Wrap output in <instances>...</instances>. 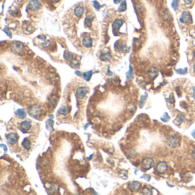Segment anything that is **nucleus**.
Wrapping results in <instances>:
<instances>
[{
    "label": "nucleus",
    "mask_w": 195,
    "mask_h": 195,
    "mask_svg": "<svg viewBox=\"0 0 195 195\" xmlns=\"http://www.w3.org/2000/svg\"><path fill=\"white\" fill-rule=\"evenodd\" d=\"M179 139L175 135H172L168 137L167 140V145L170 148H176L179 144Z\"/></svg>",
    "instance_id": "obj_1"
},
{
    "label": "nucleus",
    "mask_w": 195,
    "mask_h": 195,
    "mask_svg": "<svg viewBox=\"0 0 195 195\" xmlns=\"http://www.w3.org/2000/svg\"><path fill=\"white\" fill-rule=\"evenodd\" d=\"M142 167L146 170H149L154 165V161L153 159L151 157H147L143 159L142 161Z\"/></svg>",
    "instance_id": "obj_2"
},
{
    "label": "nucleus",
    "mask_w": 195,
    "mask_h": 195,
    "mask_svg": "<svg viewBox=\"0 0 195 195\" xmlns=\"http://www.w3.org/2000/svg\"><path fill=\"white\" fill-rule=\"evenodd\" d=\"M28 8L30 10H33V11H36V10H39L41 8V4L37 0H32V1L29 2Z\"/></svg>",
    "instance_id": "obj_3"
},
{
    "label": "nucleus",
    "mask_w": 195,
    "mask_h": 195,
    "mask_svg": "<svg viewBox=\"0 0 195 195\" xmlns=\"http://www.w3.org/2000/svg\"><path fill=\"white\" fill-rule=\"evenodd\" d=\"M167 169H168V166H167V163L164 161L158 163L156 166L157 172L160 174L164 173L167 171Z\"/></svg>",
    "instance_id": "obj_4"
},
{
    "label": "nucleus",
    "mask_w": 195,
    "mask_h": 195,
    "mask_svg": "<svg viewBox=\"0 0 195 195\" xmlns=\"http://www.w3.org/2000/svg\"><path fill=\"white\" fill-rule=\"evenodd\" d=\"M41 109L38 106H33L29 109V113H30V116L35 118L39 117L40 113H41Z\"/></svg>",
    "instance_id": "obj_5"
},
{
    "label": "nucleus",
    "mask_w": 195,
    "mask_h": 195,
    "mask_svg": "<svg viewBox=\"0 0 195 195\" xmlns=\"http://www.w3.org/2000/svg\"><path fill=\"white\" fill-rule=\"evenodd\" d=\"M191 15L188 12L184 11L182 12L180 17V21L182 24H187L190 21Z\"/></svg>",
    "instance_id": "obj_6"
},
{
    "label": "nucleus",
    "mask_w": 195,
    "mask_h": 195,
    "mask_svg": "<svg viewBox=\"0 0 195 195\" xmlns=\"http://www.w3.org/2000/svg\"><path fill=\"white\" fill-rule=\"evenodd\" d=\"M141 184L138 181H132L131 183H130L128 185L129 189L130 192H136L138 191L140 188Z\"/></svg>",
    "instance_id": "obj_7"
},
{
    "label": "nucleus",
    "mask_w": 195,
    "mask_h": 195,
    "mask_svg": "<svg viewBox=\"0 0 195 195\" xmlns=\"http://www.w3.org/2000/svg\"><path fill=\"white\" fill-rule=\"evenodd\" d=\"M88 93V90L85 87H80L76 90V95L78 98L82 99L84 98Z\"/></svg>",
    "instance_id": "obj_8"
},
{
    "label": "nucleus",
    "mask_w": 195,
    "mask_h": 195,
    "mask_svg": "<svg viewBox=\"0 0 195 195\" xmlns=\"http://www.w3.org/2000/svg\"><path fill=\"white\" fill-rule=\"evenodd\" d=\"M148 75L151 80L155 79L158 75V70L156 68H151L148 71Z\"/></svg>",
    "instance_id": "obj_9"
},
{
    "label": "nucleus",
    "mask_w": 195,
    "mask_h": 195,
    "mask_svg": "<svg viewBox=\"0 0 195 195\" xmlns=\"http://www.w3.org/2000/svg\"><path fill=\"white\" fill-rule=\"evenodd\" d=\"M12 50L15 53H20L23 49V45L18 42H14L12 45Z\"/></svg>",
    "instance_id": "obj_10"
},
{
    "label": "nucleus",
    "mask_w": 195,
    "mask_h": 195,
    "mask_svg": "<svg viewBox=\"0 0 195 195\" xmlns=\"http://www.w3.org/2000/svg\"><path fill=\"white\" fill-rule=\"evenodd\" d=\"M7 139L10 144H14L17 142L18 137L15 133H10L7 136Z\"/></svg>",
    "instance_id": "obj_11"
},
{
    "label": "nucleus",
    "mask_w": 195,
    "mask_h": 195,
    "mask_svg": "<svg viewBox=\"0 0 195 195\" xmlns=\"http://www.w3.org/2000/svg\"><path fill=\"white\" fill-rule=\"evenodd\" d=\"M83 44L86 48H90L92 46V40L90 37H85L83 39Z\"/></svg>",
    "instance_id": "obj_12"
},
{
    "label": "nucleus",
    "mask_w": 195,
    "mask_h": 195,
    "mask_svg": "<svg viewBox=\"0 0 195 195\" xmlns=\"http://www.w3.org/2000/svg\"><path fill=\"white\" fill-rule=\"evenodd\" d=\"M115 48L118 51L121 52H126L127 50L126 45L124 43H116L115 45Z\"/></svg>",
    "instance_id": "obj_13"
},
{
    "label": "nucleus",
    "mask_w": 195,
    "mask_h": 195,
    "mask_svg": "<svg viewBox=\"0 0 195 195\" xmlns=\"http://www.w3.org/2000/svg\"><path fill=\"white\" fill-rule=\"evenodd\" d=\"M123 22H124L123 20H121V19L116 20L115 21L113 22V28L114 30H118L120 28V27L123 25Z\"/></svg>",
    "instance_id": "obj_14"
},
{
    "label": "nucleus",
    "mask_w": 195,
    "mask_h": 195,
    "mask_svg": "<svg viewBox=\"0 0 195 195\" xmlns=\"http://www.w3.org/2000/svg\"><path fill=\"white\" fill-rule=\"evenodd\" d=\"M100 58L101 59V60L103 61H109L111 59V53L109 52H107V53H101L100 55Z\"/></svg>",
    "instance_id": "obj_15"
},
{
    "label": "nucleus",
    "mask_w": 195,
    "mask_h": 195,
    "mask_svg": "<svg viewBox=\"0 0 195 195\" xmlns=\"http://www.w3.org/2000/svg\"><path fill=\"white\" fill-rule=\"evenodd\" d=\"M84 8L81 6H78L74 9V14L77 17H81L83 14Z\"/></svg>",
    "instance_id": "obj_16"
},
{
    "label": "nucleus",
    "mask_w": 195,
    "mask_h": 195,
    "mask_svg": "<svg viewBox=\"0 0 195 195\" xmlns=\"http://www.w3.org/2000/svg\"><path fill=\"white\" fill-rule=\"evenodd\" d=\"M15 114L17 116V117L20 119H24L26 117V113L23 109H18L15 112Z\"/></svg>",
    "instance_id": "obj_17"
},
{
    "label": "nucleus",
    "mask_w": 195,
    "mask_h": 195,
    "mask_svg": "<svg viewBox=\"0 0 195 195\" xmlns=\"http://www.w3.org/2000/svg\"><path fill=\"white\" fill-rule=\"evenodd\" d=\"M20 126L24 130H29L31 128V125L28 121H24L21 124Z\"/></svg>",
    "instance_id": "obj_18"
},
{
    "label": "nucleus",
    "mask_w": 195,
    "mask_h": 195,
    "mask_svg": "<svg viewBox=\"0 0 195 195\" xmlns=\"http://www.w3.org/2000/svg\"><path fill=\"white\" fill-rule=\"evenodd\" d=\"M31 145L32 144H31L30 141L28 139L25 138L24 139L23 142H22V145L26 149H27V150L30 149L31 148Z\"/></svg>",
    "instance_id": "obj_19"
},
{
    "label": "nucleus",
    "mask_w": 195,
    "mask_h": 195,
    "mask_svg": "<svg viewBox=\"0 0 195 195\" xmlns=\"http://www.w3.org/2000/svg\"><path fill=\"white\" fill-rule=\"evenodd\" d=\"M58 113L62 115H66L69 113V108L67 106H64L58 109Z\"/></svg>",
    "instance_id": "obj_20"
},
{
    "label": "nucleus",
    "mask_w": 195,
    "mask_h": 195,
    "mask_svg": "<svg viewBox=\"0 0 195 195\" xmlns=\"http://www.w3.org/2000/svg\"><path fill=\"white\" fill-rule=\"evenodd\" d=\"M179 5H180V0H172L171 6L175 11H176L179 9Z\"/></svg>",
    "instance_id": "obj_21"
},
{
    "label": "nucleus",
    "mask_w": 195,
    "mask_h": 195,
    "mask_svg": "<svg viewBox=\"0 0 195 195\" xmlns=\"http://www.w3.org/2000/svg\"><path fill=\"white\" fill-rule=\"evenodd\" d=\"M184 116L182 115V114H179L176 118V119L175 120V123L176 125H179L181 124L182 123V121H184Z\"/></svg>",
    "instance_id": "obj_22"
},
{
    "label": "nucleus",
    "mask_w": 195,
    "mask_h": 195,
    "mask_svg": "<svg viewBox=\"0 0 195 195\" xmlns=\"http://www.w3.org/2000/svg\"><path fill=\"white\" fill-rule=\"evenodd\" d=\"M126 10V2L125 0L121 2V4H120L119 8L118 9V11L119 12H124Z\"/></svg>",
    "instance_id": "obj_23"
},
{
    "label": "nucleus",
    "mask_w": 195,
    "mask_h": 195,
    "mask_svg": "<svg viewBox=\"0 0 195 195\" xmlns=\"http://www.w3.org/2000/svg\"><path fill=\"white\" fill-rule=\"evenodd\" d=\"M64 58L68 61H71L73 58V54L70 52H65L64 55Z\"/></svg>",
    "instance_id": "obj_24"
},
{
    "label": "nucleus",
    "mask_w": 195,
    "mask_h": 195,
    "mask_svg": "<svg viewBox=\"0 0 195 195\" xmlns=\"http://www.w3.org/2000/svg\"><path fill=\"white\" fill-rule=\"evenodd\" d=\"M147 97H148V94L147 93H145V95L141 96V97L140 104H139V105H140L139 106H140V107L141 108H142V107L144 106V104H145V102L146 101V100H147Z\"/></svg>",
    "instance_id": "obj_25"
},
{
    "label": "nucleus",
    "mask_w": 195,
    "mask_h": 195,
    "mask_svg": "<svg viewBox=\"0 0 195 195\" xmlns=\"http://www.w3.org/2000/svg\"><path fill=\"white\" fill-rule=\"evenodd\" d=\"M94 19V17L93 16H90V15H89L85 19V22H86V25L88 26V27H90L92 26V22L93 21Z\"/></svg>",
    "instance_id": "obj_26"
},
{
    "label": "nucleus",
    "mask_w": 195,
    "mask_h": 195,
    "mask_svg": "<svg viewBox=\"0 0 195 195\" xmlns=\"http://www.w3.org/2000/svg\"><path fill=\"white\" fill-rule=\"evenodd\" d=\"M40 40H41V41H40V43L42 45V46H48V45H49V44L50 41H49V40H46L45 37L41 38V39H40Z\"/></svg>",
    "instance_id": "obj_27"
},
{
    "label": "nucleus",
    "mask_w": 195,
    "mask_h": 195,
    "mask_svg": "<svg viewBox=\"0 0 195 195\" xmlns=\"http://www.w3.org/2000/svg\"><path fill=\"white\" fill-rule=\"evenodd\" d=\"M126 76L128 79L129 80H132L133 78V70H132V68L130 65L129 66V70L128 72L126 73Z\"/></svg>",
    "instance_id": "obj_28"
},
{
    "label": "nucleus",
    "mask_w": 195,
    "mask_h": 195,
    "mask_svg": "<svg viewBox=\"0 0 195 195\" xmlns=\"http://www.w3.org/2000/svg\"><path fill=\"white\" fill-rule=\"evenodd\" d=\"M46 128L49 130H53V121L52 120H49L46 121Z\"/></svg>",
    "instance_id": "obj_29"
},
{
    "label": "nucleus",
    "mask_w": 195,
    "mask_h": 195,
    "mask_svg": "<svg viewBox=\"0 0 195 195\" xmlns=\"http://www.w3.org/2000/svg\"><path fill=\"white\" fill-rule=\"evenodd\" d=\"M84 77L85 79V80H86V81H89L90 78H91V76L92 75V71L90 70V71H89L88 72H85L84 73Z\"/></svg>",
    "instance_id": "obj_30"
},
{
    "label": "nucleus",
    "mask_w": 195,
    "mask_h": 195,
    "mask_svg": "<svg viewBox=\"0 0 195 195\" xmlns=\"http://www.w3.org/2000/svg\"><path fill=\"white\" fill-rule=\"evenodd\" d=\"M188 68H185L184 69H176V72L177 74H185L187 73Z\"/></svg>",
    "instance_id": "obj_31"
},
{
    "label": "nucleus",
    "mask_w": 195,
    "mask_h": 195,
    "mask_svg": "<svg viewBox=\"0 0 195 195\" xmlns=\"http://www.w3.org/2000/svg\"><path fill=\"white\" fill-rule=\"evenodd\" d=\"M152 192V191L151 189H149V188H144L143 191H142V194L144 195H151L153 194Z\"/></svg>",
    "instance_id": "obj_32"
},
{
    "label": "nucleus",
    "mask_w": 195,
    "mask_h": 195,
    "mask_svg": "<svg viewBox=\"0 0 195 195\" xmlns=\"http://www.w3.org/2000/svg\"><path fill=\"white\" fill-rule=\"evenodd\" d=\"M162 121L164 122H168L170 119V117L168 116V114L167 113H165L163 117L161 118Z\"/></svg>",
    "instance_id": "obj_33"
},
{
    "label": "nucleus",
    "mask_w": 195,
    "mask_h": 195,
    "mask_svg": "<svg viewBox=\"0 0 195 195\" xmlns=\"http://www.w3.org/2000/svg\"><path fill=\"white\" fill-rule=\"evenodd\" d=\"M93 3H94V6H95V8L97 10L100 9L101 8V5L100 4V3L96 1H93Z\"/></svg>",
    "instance_id": "obj_34"
},
{
    "label": "nucleus",
    "mask_w": 195,
    "mask_h": 195,
    "mask_svg": "<svg viewBox=\"0 0 195 195\" xmlns=\"http://www.w3.org/2000/svg\"><path fill=\"white\" fill-rule=\"evenodd\" d=\"M141 178H144L147 181H149L150 180V179H151V177L149 176V175H146V174H144V175L142 176L141 177Z\"/></svg>",
    "instance_id": "obj_35"
},
{
    "label": "nucleus",
    "mask_w": 195,
    "mask_h": 195,
    "mask_svg": "<svg viewBox=\"0 0 195 195\" xmlns=\"http://www.w3.org/2000/svg\"><path fill=\"white\" fill-rule=\"evenodd\" d=\"M183 1H184V2H185V4L189 5V4H191V3L192 2L193 0H183Z\"/></svg>",
    "instance_id": "obj_36"
},
{
    "label": "nucleus",
    "mask_w": 195,
    "mask_h": 195,
    "mask_svg": "<svg viewBox=\"0 0 195 195\" xmlns=\"http://www.w3.org/2000/svg\"><path fill=\"white\" fill-rule=\"evenodd\" d=\"M4 31H5V32H6V34H8V35L9 36H10V37H11V36H12V33H11V32H10V31H9V30H6V29H5V30H4Z\"/></svg>",
    "instance_id": "obj_37"
},
{
    "label": "nucleus",
    "mask_w": 195,
    "mask_h": 195,
    "mask_svg": "<svg viewBox=\"0 0 195 195\" xmlns=\"http://www.w3.org/2000/svg\"><path fill=\"white\" fill-rule=\"evenodd\" d=\"M114 3H116V4H118V3H119L121 1V0H113Z\"/></svg>",
    "instance_id": "obj_38"
},
{
    "label": "nucleus",
    "mask_w": 195,
    "mask_h": 195,
    "mask_svg": "<svg viewBox=\"0 0 195 195\" xmlns=\"http://www.w3.org/2000/svg\"><path fill=\"white\" fill-rule=\"evenodd\" d=\"M191 135H192V136L194 137V138H195V129H194L192 132V133H191Z\"/></svg>",
    "instance_id": "obj_39"
},
{
    "label": "nucleus",
    "mask_w": 195,
    "mask_h": 195,
    "mask_svg": "<svg viewBox=\"0 0 195 195\" xmlns=\"http://www.w3.org/2000/svg\"><path fill=\"white\" fill-rule=\"evenodd\" d=\"M192 157L194 158V159H195V150L194 151H193V152H192Z\"/></svg>",
    "instance_id": "obj_40"
},
{
    "label": "nucleus",
    "mask_w": 195,
    "mask_h": 195,
    "mask_svg": "<svg viewBox=\"0 0 195 195\" xmlns=\"http://www.w3.org/2000/svg\"><path fill=\"white\" fill-rule=\"evenodd\" d=\"M194 72H195V64L194 66Z\"/></svg>",
    "instance_id": "obj_41"
},
{
    "label": "nucleus",
    "mask_w": 195,
    "mask_h": 195,
    "mask_svg": "<svg viewBox=\"0 0 195 195\" xmlns=\"http://www.w3.org/2000/svg\"><path fill=\"white\" fill-rule=\"evenodd\" d=\"M54 1H56V2H58L59 0H54Z\"/></svg>",
    "instance_id": "obj_42"
},
{
    "label": "nucleus",
    "mask_w": 195,
    "mask_h": 195,
    "mask_svg": "<svg viewBox=\"0 0 195 195\" xmlns=\"http://www.w3.org/2000/svg\"></svg>",
    "instance_id": "obj_43"
}]
</instances>
